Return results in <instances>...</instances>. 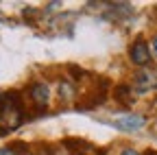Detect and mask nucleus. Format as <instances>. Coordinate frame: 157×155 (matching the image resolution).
<instances>
[{"instance_id": "nucleus-1", "label": "nucleus", "mask_w": 157, "mask_h": 155, "mask_svg": "<svg viewBox=\"0 0 157 155\" xmlns=\"http://www.w3.org/2000/svg\"><path fill=\"white\" fill-rule=\"evenodd\" d=\"M22 105H20V99L15 92H7L0 94V122H5L2 133L13 131L15 127L22 125Z\"/></svg>"}, {"instance_id": "nucleus-2", "label": "nucleus", "mask_w": 157, "mask_h": 155, "mask_svg": "<svg viewBox=\"0 0 157 155\" xmlns=\"http://www.w3.org/2000/svg\"><path fill=\"white\" fill-rule=\"evenodd\" d=\"M111 125L122 129V131H137V129H142L146 125V118L140 116V114H120L111 120Z\"/></svg>"}, {"instance_id": "nucleus-3", "label": "nucleus", "mask_w": 157, "mask_h": 155, "mask_svg": "<svg viewBox=\"0 0 157 155\" xmlns=\"http://www.w3.org/2000/svg\"><path fill=\"white\" fill-rule=\"evenodd\" d=\"M151 90H157V74L148 68H142L135 72V92L146 94Z\"/></svg>"}, {"instance_id": "nucleus-4", "label": "nucleus", "mask_w": 157, "mask_h": 155, "mask_svg": "<svg viewBox=\"0 0 157 155\" xmlns=\"http://www.w3.org/2000/svg\"><path fill=\"white\" fill-rule=\"evenodd\" d=\"M129 55H131V61H133L135 66H148V64H151V50H148L146 42H142V40H137V42L131 46Z\"/></svg>"}, {"instance_id": "nucleus-5", "label": "nucleus", "mask_w": 157, "mask_h": 155, "mask_svg": "<svg viewBox=\"0 0 157 155\" xmlns=\"http://www.w3.org/2000/svg\"><path fill=\"white\" fill-rule=\"evenodd\" d=\"M31 99L37 103V105H48V99H50V90H48V85H44V83H35V85H31Z\"/></svg>"}, {"instance_id": "nucleus-6", "label": "nucleus", "mask_w": 157, "mask_h": 155, "mask_svg": "<svg viewBox=\"0 0 157 155\" xmlns=\"http://www.w3.org/2000/svg\"><path fill=\"white\" fill-rule=\"evenodd\" d=\"M116 99L118 101H131V90H129V85H118V90H116Z\"/></svg>"}, {"instance_id": "nucleus-7", "label": "nucleus", "mask_w": 157, "mask_h": 155, "mask_svg": "<svg viewBox=\"0 0 157 155\" xmlns=\"http://www.w3.org/2000/svg\"><path fill=\"white\" fill-rule=\"evenodd\" d=\"M59 92H61V96H66V99H70V96L74 94V90L70 87V83H61V87H59Z\"/></svg>"}, {"instance_id": "nucleus-8", "label": "nucleus", "mask_w": 157, "mask_h": 155, "mask_svg": "<svg viewBox=\"0 0 157 155\" xmlns=\"http://www.w3.org/2000/svg\"><path fill=\"white\" fill-rule=\"evenodd\" d=\"M0 155H17L11 146H5V149H0Z\"/></svg>"}, {"instance_id": "nucleus-9", "label": "nucleus", "mask_w": 157, "mask_h": 155, "mask_svg": "<svg viewBox=\"0 0 157 155\" xmlns=\"http://www.w3.org/2000/svg\"><path fill=\"white\" fill-rule=\"evenodd\" d=\"M122 155H140V153L133 151V149H127V151H122Z\"/></svg>"}, {"instance_id": "nucleus-10", "label": "nucleus", "mask_w": 157, "mask_h": 155, "mask_svg": "<svg viewBox=\"0 0 157 155\" xmlns=\"http://www.w3.org/2000/svg\"><path fill=\"white\" fill-rule=\"evenodd\" d=\"M153 52L157 55V37H155V40H153Z\"/></svg>"}, {"instance_id": "nucleus-11", "label": "nucleus", "mask_w": 157, "mask_h": 155, "mask_svg": "<svg viewBox=\"0 0 157 155\" xmlns=\"http://www.w3.org/2000/svg\"><path fill=\"white\" fill-rule=\"evenodd\" d=\"M144 155H157V151H148V153H144Z\"/></svg>"}]
</instances>
